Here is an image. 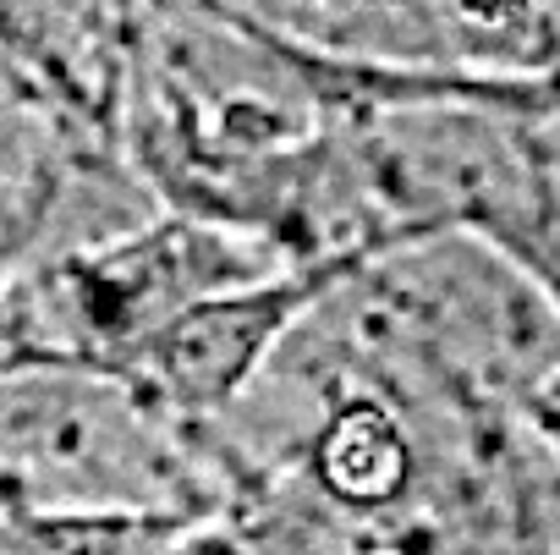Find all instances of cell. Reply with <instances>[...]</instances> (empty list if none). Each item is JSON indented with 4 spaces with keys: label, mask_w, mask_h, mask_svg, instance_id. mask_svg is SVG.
I'll return each mask as SVG.
<instances>
[{
    "label": "cell",
    "mask_w": 560,
    "mask_h": 555,
    "mask_svg": "<svg viewBox=\"0 0 560 555\" xmlns=\"http://www.w3.org/2000/svg\"><path fill=\"white\" fill-rule=\"evenodd\" d=\"M187 429L110 369H0V517L23 528H192L203 522L209 462Z\"/></svg>",
    "instance_id": "1"
},
{
    "label": "cell",
    "mask_w": 560,
    "mask_h": 555,
    "mask_svg": "<svg viewBox=\"0 0 560 555\" xmlns=\"http://www.w3.org/2000/svg\"><path fill=\"white\" fill-rule=\"evenodd\" d=\"M352 264L358 258L292 264L269 281L214 292L176 314L160 336H149L121 374L176 424H209L269 369V358L330 298V287Z\"/></svg>",
    "instance_id": "2"
},
{
    "label": "cell",
    "mask_w": 560,
    "mask_h": 555,
    "mask_svg": "<svg viewBox=\"0 0 560 555\" xmlns=\"http://www.w3.org/2000/svg\"><path fill=\"white\" fill-rule=\"evenodd\" d=\"M308 467L336 506H390L418 467V446L385 391H341L308 440Z\"/></svg>",
    "instance_id": "3"
}]
</instances>
